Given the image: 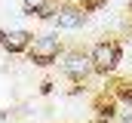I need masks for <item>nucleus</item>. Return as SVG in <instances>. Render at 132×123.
<instances>
[{
	"mask_svg": "<svg viewBox=\"0 0 132 123\" xmlns=\"http://www.w3.org/2000/svg\"><path fill=\"white\" fill-rule=\"evenodd\" d=\"M120 123H132V111H126V114L120 117Z\"/></svg>",
	"mask_w": 132,
	"mask_h": 123,
	"instance_id": "nucleus-8",
	"label": "nucleus"
},
{
	"mask_svg": "<svg viewBox=\"0 0 132 123\" xmlns=\"http://www.w3.org/2000/svg\"><path fill=\"white\" fill-rule=\"evenodd\" d=\"M43 6H49V0H22V9H25L28 16H34V12H40Z\"/></svg>",
	"mask_w": 132,
	"mask_h": 123,
	"instance_id": "nucleus-6",
	"label": "nucleus"
},
{
	"mask_svg": "<svg viewBox=\"0 0 132 123\" xmlns=\"http://www.w3.org/2000/svg\"><path fill=\"white\" fill-rule=\"evenodd\" d=\"M120 98H123V102H132V86H123V89H120Z\"/></svg>",
	"mask_w": 132,
	"mask_h": 123,
	"instance_id": "nucleus-7",
	"label": "nucleus"
},
{
	"mask_svg": "<svg viewBox=\"0 0 132 123\" xmlns=\"http://www.w3.org/2000/svg\"><path fill=\"white\" fill-rule=\"evenodd\" d=\"M28 49H31V59L37 62V65H49L52 59H59V52H62L55 37H37Z\"/></svg>",
	"mask_w": 132,
	"mask_h": 123,
	"instance_id": "nucleus-3",
	"label": "nucleus"
},
{
	"mask_svg": "<svg viewBox=\"0 0 132 123\" xmlns=\"http://www.w3.org/2000/svg\"><path fill=\"white\" fill-rule=\"evenodd\" d=\"M83 22H86V12L83 9H77V6H68V9H59L55 12V25L65 31H77L83 28Z\"/></svg>",
	"mask_w": 132,
	"mask_h": 123,
	"instance_id": "nucleus-4",
	"label": "nucleus"
},
{
	"mask_svg": "<svg viewBox=\"0 0 132 123\" xmlns=\"http://www.w3.org/2000/svg\"><path fill=\"white\" fill-rule=\"evenodd\" d=\"M9 52H22L31 46V34L28 31H3V40H0Z\"/></svg>",
	"mask_w": 132,
	"mask_h": 123,
	"instance_id": "nucleus-5",
	"label": "nucleus"
},
{
	"mask_svg": "<svg viewBox=\"0 0 132 123\" xmlns=\"http://www.w3.org/2000/svg\"><path fill=\"white\" fill-rule=\"evenodd\" d=\"M62 68H65V74H71L74 80H83V77H89L95 71L92 68V59L83 56V52H68V56H62Z\"/></svg>",
	"mask_w": 132,
	"mask_h": 123,
	"instance_id": "nucleus-2",
	"label": "nucleus"
},
{
	"mask_svg": "<svg viewBox=\"0 0 132 123\" xmlns=\"http://www.w3.org/2000/svg\"><path fill=\"white\" fill-rule=\"evenodd\" d=\"M0 40H3V31H0Z\"/></svg>",
	"mask_w": 132,
	"mask_h": 123,
	"instance_id": "nucleus-9",
	"label": "nucleus"
},
{
	"mask_svg": "<svg viewBox=\"0 0 132 123\" xmlns=\"http://www.w3.org/2000/svg\"><path fill=\"white\" fill-rule=\"evenodd\" d=\"M89 59H92V68L104 74V71H111V68L117 65V59H120V46H117V43H108V40H104V43H95L92 52H89Z\"/></svg>",
	"mask_w": 132,
	"mask_h": 123,
	"instance_id": "nucleus-1",
	"label": "nucleus"
}]
</instances>
